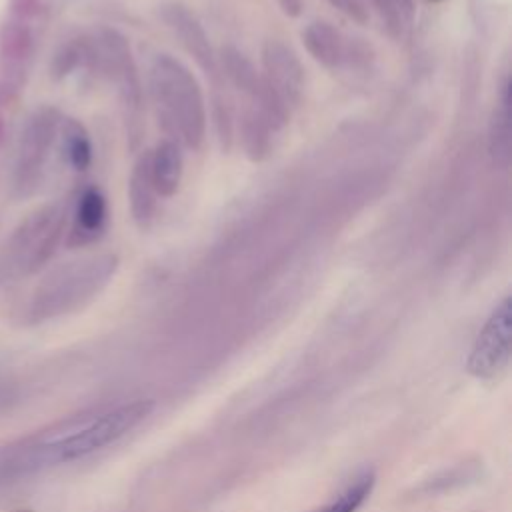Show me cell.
I'll use <instances>...</instances> for the list:
<instances>
[{
    "mask_svg": "<svg viewBox=\"0 0 512 512\" xmlns=\"http://www.w3.org/2000/svg\"><path fill=\"white\" fill-rule=\"evenodd\" d=\"M152 410L154 402L140 398L70 416L32 442L28 448L30 462L54 466L82 460L122 440L128 432L138 428Z\"/></svg>",
    "mask_w": 512,
    "mask_h": 512,
    "instance_id": "cell-1",
    "label": "cell"
},
{
    "mask_svg": "<svg viewBox=\"0 0 512 512\" xmlns=\"http://www.w3.org/2000/svg\"><path fill=\"white\" fill-rule=\"evenodd\" d=\"M150 92L158 122L176 144L198 148L206 130V106L192 72L162 54L150 68Z\"/></svg>",
    "mask_w": 512,
    "mask_h": 512,
    "instance_id": "cell-2",
    "label": "cell"
},
{
    "mask_svg": "<svg viewBox=\"0 0 512 512\" xmlns=\"http://www.w3.org/2000/svg\"><path fill=\"white\" fill-rule=\"evenodd\" d=\"M116 266L118 260L112 254L68 262L38 288L34 314L50 318L82 306L108 284Z\"/></svg>",
    "mask_w": 512,
    "mask_h": 512,
    "instance_id": "cell-3",
    "label": "cell"
},
{
    "mask_svg": "<svg viewBox=\"0 0 512 512\" xmlns=\"http://www.w3.org/2000/svg\"><path fill=\"white\" fill-rule=\"evenodd\" d=\"M64 230V210L46 204L30 214L0 250V282L40 270L54 254Z\"/></svg>",
    "mask_w": 512,
    "mask_h": 512,
    "instance_id": "cell-4",
    "label": "cell"
},
{
    "mask_svg": "<svg viewBox=\"0 0 512 512\" xmlns=\"http://www.w3.org/2000/svg\"><path fill=\"white\" fill-rule=\"evenodd\" d=\"M512 354V304L506 296L488 316L470 348L466 370L480 378L492 380L500 376Z\"/></svg>",
    "mask_w": 512,
    "mask_h": 512,
    "instance_id": "cell-5",
    "label": "cell"
},
{
    "mask_svg": "<svg viewBox=\"0 0 512 512\" xmlns=\"http://www.w3.org/2000/svg\"><path fill=\"white\" fill-rule=\"evenodd\" d=\"M58 132V112L52 108H40L36 110L26 128L22 130L20 148H18V168H16V186L24 190L34 186L44 162L50 154V148L56 140Z\"/></svg>",
    "mask_w": 512,
    "mask_h": 512,
    "instance_id": "cell-6",
    "label": "cell"
},
{
    "mask_svg": "<svg viewBox=\"0 0 512 512\" xmlns=\"http://www.w3.org/2000/svg\"><path fill=\"white\" fill-rule=\"evenodd\" d=\"M264 82L272 96L286 110L290 104H298L304 90V68L298 56L278 40H270L262 52Z\"/></svg>",
    "mask_w": 512,
    "mask_h": 512,
    "instance_id": "cell-7",
    "label": "cell"
},
{
    "mask_svg": "<svg viewBox=\"0 0 512 512\" xmlns=\"http://www.w3.org/2000/svg\"><path fill=\"white\" fill-rule=\"evenodd\" d=\"M108 220V204L104 194L90 186L86 188L76 204L74 226L70 230V244L84 246L98 240L106 230Z\"/></svg>",
    "mask_w": 512,
    "mask_h": 512,
    "instance_id": "cell-8",
    "label": "cell"
},
{
    "mask_svg": "<svg viewBox=\"0 0 512 512\" xmlns=\"http://www.w3.org/2000/svg\"><path fill=\"white\" fill-rule=\"evenodd\" d=\"M128 198H130V214L134 224L140 230H148L154 222L156 208H158V192L154 188L152 176H150V164H148V152H144L130 174L128 184Z\"/></svg>",
    "mask_w": 512,
    "mask_h": 512,
    "instance_id": "cell-9",
    "label": "cell"
},
{
    "mask_svg": "<svg viewBox=\"0 0 512 512\" xmlns=\"http://www.w3.org/2000/svg\"><path fill=\"white\" fill-rule=\"evenodd\" d=\"M148 164L158 196L172 198L178 192L184 174L180 144H176L174 140H164L156 144L154 150H148Z\"/></svg>",
    "mask_w": 512,
    "mask_h": 512,
    "instance_id": "cell-10",
    "label": "cell"
},
{
    "mask_svg": "<svg viewBox=\"0 0 512 512\" xmlns=\"http://www.w3.org/2000/svg\"><path fill=\"white\" fill-rule=\"evenodd\" d=\"M302 40L310 56L322 66L334 70L346 58V44L342 34L328 22H312L302 32Z\"/></svg>",
    "mask_w": 512,
    "mask_h": 512,
    "instance_id": "cell-11",
    "label": "cell"
},
{
    "mask_svg": "<svg viewBox=\"0 0 512 512\" xmlns=\"http://www.w3.org/2000/svg\"><path fill=\"white\" fill-rule=\"evenodd\" d=\"M168 24L174 28V32L180 36L182 44L186 46V50L190 54L196 56V60L204 66V68H214V58L206 40L204 30L200 28V24L194 20V16H190V12L174 6L170 8V18Z\"/></svg>",
    "mask_w": 512,
    "mask_h": 512,
    "instance_id": "cell-12",
    "label": "cell"
},
{
    "mask_svg": "<svg viewBox=\"0 0 512 512\" xmlns=\"http://www.w3.org/2000/svg\"><path fill=\"white\" fill-rule=\"evenodd\" d=\"M374 486L376 472L372 468H364L330 502L312 512H356L370 498Z\"/></svg>",
    "mask_w": 512,
    "mask_h": 512,
    "instance_id": "cell-13",
    "label": "cell"
},
{
    "mask_svg": "<svg viewBox=\"0 0 512 512\" xmlns=\"http://www.w3.org/2000/svg\"><path fill=\"white\" fill-rule=\"evenodd\" d=\"M490 154L496 162H508L510 158V82L504 80L500 92V106L490 122Z\"/></svg>",
    "mask_w": 512,
    "mask_h": 512,
    "instance_id": "cell-14",
    "label": "cell"
},
{
    "mask_svg": "<svg viewBox=\"0 0 512 512\" xmlns=\"http://www.w3.org/2000/svg\"><path fill=\"white\" fill-rule=\"evenodd\" d=\"M32 54V34L26 22L10 20L0 28V56L10 64H20Z\"/></svg>",
    "mask_w": 512,
    "mask_h": 512,
    "instance_id": "cell-15",
    "label": "cell"
},
{
    "mask_svg": "<svg viewBox=\"0 0 512 512\" xmlns=\"http://www.w3.org/2000/svg\"><path fill=\"white\" fill-rule=\"evenodd\" d=\"M64 152L72 168L86 170L92 162V144L86 130L76 122L68 120L64 124Z\"/></svg>",
    "mask_w": 512,
    "mask_h": 512,
    "instance_id": "cell-16",
    "label": "cell"
},
{
    "mask_svg": "<svg viewBox=\"0 0 512 512\" xmlns=\"http://www.w3.org/2000/svg\"><path fill=\"white\" fill-rule=\"evenodd\" d=\"M10 10H12L14 20L26 22V20L34 18L36 14H40L42 2H40V0H12Z\"/></svg>",
    "mask_w": 512,
    "mask_h": 512,
    "instance_id": "cell-17",
    "label": "cell"
},
{
    "mask_svg": "<svg viewBox=\"0 0 512 512\" xmlns=\"http://www.w3.org/2000/svg\"><path fill=\"white\" fill-rule=\"evenodd\" d=\"M280 6L288 16H298L302 12V0H280Z\"/></svg>",
    "mask_w": 512,
    "mask_h": 512,
    "instance_id": "cell-18",
    "label": "cell"
},
{
    "mask_svg": "<svg viewBox=\"0 0 512 512\" xmlns=\"http://www.w3.org/2000/svg\"><path fill=\"white\" fill-rule=\"evenodd\" d=\"M4 134H6V128H4V118H2V112H0V146L4 142Z\"/></svg>",
    "mask_w": 512,
    "mask_h": 512,
    "instance_id": "cell-19",
    "label": "cell"
}]
</instances>
